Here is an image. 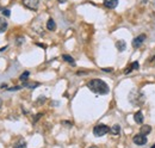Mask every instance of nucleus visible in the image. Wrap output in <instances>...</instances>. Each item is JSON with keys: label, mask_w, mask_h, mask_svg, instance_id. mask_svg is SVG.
<instances>
[{"label": "nucleus", "mask_w": 155, "mask_h": 148, "mask_svg": "<svg viewBox=\"0 0 155 148\" xmlns=\"http://www.w3.org/2000/svg\"><path fill=\"white\" fill-rule=\"evenodd\" d=\"M145 40H146V35H145V34L138 35L136 38H134V41H133V47H134L135 49L140 48V47L142 45V43L145 42Z\"/></svg>", "instance_id": "nucleus-6"}, {"label": "nucleus", "mask_w": 155, "mask_h": 148, "mask_svg": "<svg viewBox=\"0 0 155 148\" xmlns=\"http://www.w3.org/2000/svg\"><path fill=\"white\" fill-rule=\"evenodd\" d=\"M110 131H111V134H113V135H119V134H121V127H119L118 124H113V126L110 128Z\"/></svg>", "instance_id": "nucleus-12"}, {"label": "nucleus", "mask_w": 155, "mask_h": 148, "mask_svg": "<svg viewBox=\"0 0 155 148\" xmlns=\"http://www.w3.org/2000/svg\"><path fill=\"white\" fill-rule=\"evenodd\" d=\"M62 59L64 60V61H67L68 64H71L72 66H74L75 65V61H74V59L71 56V55H67V54H64V55H62Z\"/></svg>", "instance_id": "nucleus-15"}, {"label": "nucleus", "mask_w": 155, "mask_h": 148, "mask_svg": "<svg viewBox=\"0 0 155 148\" xmlns=\"http://www.w3.org/2000/svg\"><path fill=\"white\" fill-rule=\"evenodd\" d=\"M57 1H59V3H61V4H62V3H66V1H67V0H57Z\"/></svg>", "instance_id": "nucleus-19"}, {"label": "nucleus", "mask_w": 155, "mask_h": 148, "mask_svg": "<svg viewBox=\"0 0 155 148\" xmlns=\"http://www.w3.org/2000/svg\"><path fill=\"white\" fill-rule=\"evenodd\" d=\"M23 5L29 8V10H37L38 8V5H40V0H23Z\"/></svg>", "instance_id": "nucleus-4"}, {"label": "nucleus", "mask_w": 155, "mask_h": 148, "mask_svg": "<svg viewBox=\"0 0 155 148\" xmlns=\"http://www.w3.org/2000/svg\"><path fill=\"white\" fill-rule=\"evenodd\" d=\"M110 131V128L105 124H98L93 128V134L96 138H101L104 136V135H106Z\"/></svg>", "instance_id": "nucleus-3"}, {"label": "nucleus", "mask_w": 155, "mask_h": 148, "mask_svg": "<svg viewBox=\"0 0 155 148\" xmlns=\"http://www.w3.org/2000/svg\"><path fill=\"white\" fill-rule=\"evenodd\" d=\"M150 131H152V127H150V126H142V127H141V130H140V133L143 134V135H146V136H147V135H148Z\"/></svg>", "instance_id": "nucleus-14"}, {"label": "nucleus", "mask_w": 155, "mask_h": 148, "mask_svg": "<svg viewBox=\"0 0 155 148\" xmlns=\"http://www.w3.org/2000/svg\"><path fill=\"white\" fill-rule=\"evenodd\" d=\"M129 101H130V103L134 104L135 106H140L142 103L145 102V97L138 91L134 90V91L130 92V94H129Z\"/></svg>", "instance_id": "nucleus-2"}, {"label": "nucleus", "mask_w": 155, "mask_h": 148, "mask_svg": "<svg viewBox=\"0 0 155 148\" xmlns=\"http://www.w3.org/2000/svg\"><path fill=\"white\" fill-rule=\"evenodd\" d=\"M87 87L91 90L96 94H106L109 93L110 89L105 81H103L100 79H93L87 84Z\"/></svg>", "instance_id": "nucleus-1"}, {"label": "nucleus", "mask_w": 155, "mask_h": 148, "mask_svg": "<svg viewBox=\"0 0 155 148\" xmlns=\"http://www.w3.org/2000/svg\"><path fill=\"white\" fill-rule=\"evenodd\" d=\"M47 29L49 30V31H54L55 29H56V23L54 22V19H48V22H47Z\"/></svg>", "instance_id": "nucleus-11"}, {"label": "nucleus", "mask_w": 155, "mask_h": 148, "mask_svg": "<svg viewBox=\"0 0 155 148\" xmlns=\"http://www.w3.org/2000/svg\"><path fill=\"white\" fill-rule=\"evenodd\" d=\"M138 67H140V64L137 62V61H135V62H133L130 66H129L128 69H125V73L128 74V73H130V72L134 71V69H138Z\"/></svg>", "instance_id": "nucleus-13"}, {"label": "nucleus", "mask_w": 155, "mask_h": 148, "mask_svg": "<svg viewBox=\"0 0 155 148\" xmlns=\"http://www.w3.org/2000/svg\"><path fill=\"white\" fill-rule=\"evenodd\" d=\"M29 75H30V73H29V72H24V73L22 74V75H20V78H19V79H20L22 81H24V82H25V81L28 80Z\"/></svg>", "instance_id": "nucleus-17"}, {"label": "nucleus", "mask_w": 155, "mask_h": 148, "mask_svg": "<svg viewBox=\"0 0 155 148\" xmlns=\"http://www.w3.org/2000/svg\"><path fill=\"white\" fill-rule=\"evenodd\" d=\"M152 148H155V145H154V146H152Z\"/></svg>", "instance_id": "nucleus-22"}, {"label": "nucleus", "mask_w": 155, "mask_h": 148, "mask_svg": "<svg viewBox=\"0 0 155 148\" xmlns=\"http://www.w3.org/2000/svg\"><path fill=\"white\" fill-rule=\"evenodd\" d=\"M133 140H134V143L137 145V146H145L147 143V136L143 134H141V133L135 135Z\"/></svg>", "instance_id": "nucleus-5"}, {"label": "nucleus", "mask_w": 155, "mask_h": 148, "mask_svg": "<svg viewBox=\"0 0 155 148\" xmlns=\"http://www.w3.org/2000/svg\"><path fill=\"white\" fill-rule=\"evenodd\" d=\"M1 105H3V101H1V98H0V108H1Z\"/></svg>", "instance_id": "nucleus-20"}, {"label": "nucleus", "mask_w": 155, "mask_h": 148, "mask_svg": "<svg viewBox=\"0 0 155 148\" xmlns=\"http://www.w3.org/2000/svg\"><path fill=\"white\" fill-rule=\"evenodd\" d=\"M1 12H3V16H5V17H10V15H11V12H10L8 8H4Z\"/></svg>", "instance_id": "nucleus-18"}, {"label": "nucleus", "mask_w": 155, "mask_h": 148, "mask_svg": "<svg viewBox=\"0 0 155 148\" xmlns=\"http://www.w3.org/2000/svg\"><path fill=\"white\" fill-rule=\"evenodd\" d=\"M7 27H8V24H7L6 19L5 18H0V34H4L7 30Z\"/></svg>", "instance_id": "nucleus-10"}, {"label": "nucleus", "mask_w": 155, "mask_h": 148, "mask_svg": "<svg viewBox=\"0 0 155 148\" xmlns=\"http://www.w3.org/2000/svg\"><path fill=\"white\" fill-rule=\"evenodd\" d=\"M89 148H98V147H96V146H92V147H89Z\"/></svg>", "instance_id": "nucleus-21"}, {"label": "nucleus", "mask_w": 155, "mask_h": 148, "mask_svg": "<svg viewBox=\"0 0 155 148\" xmlns=\"http://www.w3.org/2000/svg\"><path fill=\"white\" fill-rule=\"evenodd\" d=\"M134 119L136 123H138V124H142L145 121V117H143V114L141 112V111H137V112L134 115Z\"/></svg>", "instance_id": "nucleus-8"}, {"label": "nucleus", "mask_w": 155, "mask_h": 148, "mask_svg": "<svg viewBox=\"0 0 155 148\" xmlns=\"http://www.w3.org/2000/svg\"><path fill=\"white\" fill-rule=\"evenodd\" d=\"M13 148H27V142L24 140H19L18 142L13 145Z\"/></svg>", "instance_id": "nucleus-16"}, {"label": "nucleus", "mask_w": 155, "mask_h": 148, "mask_svg": "<svg viewBox=\"0 0 155 148\" xmlns=\"http://www.w3.org/2000/svg\"><path fill=\"white\" fill-rule=\"evenodd\" d=\"M118 5V0H104V6L108 8H115Z\"/></svg>", "instance_id": "nucleus-7"}, {"label": "nucleus", "mask_w": 155, "mask_h": 148, "mask_svg": "<svg viewBox=\"0 0 155 148\" xmlns=\"http://www.w3.org/2000/svg\"><path fill=\"white\" fill-rule=\"evenodd\" d=\"M116 48H117L118 52H124L125 49H126V43H125V41H123V40L117 41V42H116Z\"/></svg>", "instance_id": "nucleus-9"}]
</instances>
